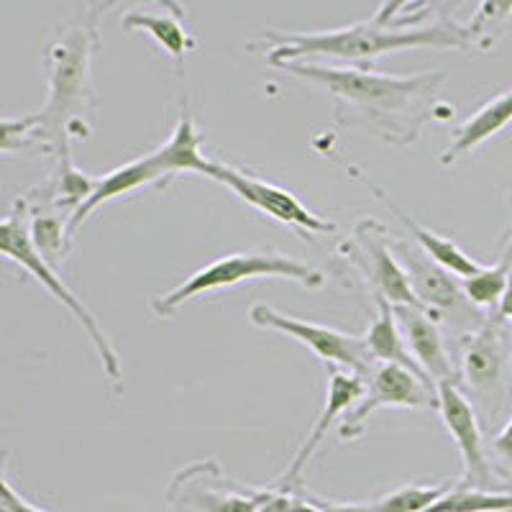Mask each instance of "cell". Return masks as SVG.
Segmentation results:
<instances>
[{
	"label": "cell",
	"instance_id": "f1b7e54d",
	"mask_svg": "<svg viewBox=\"0 0 512 512\" xmlns=\"http://www.w3.org/2000/svg\"><path fill=\"white\" fill-rule=\"evenodd\" d=\"M495 318H500L502 323H510V331H512V259H510V274H507L505 295H502L500 308H497Z\"/></svg>",
	"mask_w": 512,
	"mask_h": 512
},
{
	"label": "cell",
	"instance_id": "ba28073f",
	"mask_svg": "<svg viewBox=\"0 0 512 512\" xmlns=\"http://www.w3.org/2000/svg\"><path fill=\"white\" fill-rule=\"evenodd\" d=\"M341 251L354 264L356 272L364 277V282H369L374 300H384L392 308H397V305L423 308L410 290L408 274L397 262L395 251H392V236L382 223L372 221V218L361 221L351 233V239L341 244Z\"/></svg>",
	"mask_w": 512,
	"mask_h": 512
},
{
	"label": "cell",
	"instance_id": "d4e9b609",
	"mask_svg": "<svg viewBox=\"0 0 512 512\" xmlns=\"http://www.w3.org/2000/svg\"><path fill=\"white\" fill-rule=\"evenodd\" d=\"M507 274H510V259H502L495 267H482L477 274L461 280V290H464L469 305L477 310H489L500 305L507 287Z\"/></svg>",
	"mask_w": 512,
	"mask_h": 512
},
{
	"label": "cell",
	"instance_id": "603a6c76",
	"mask_svg": "<svg viewBox=\"0 0 512 512\" xmlns=\"http://www.w3.org/2000/svg\"><path fill=\"white\" fill-rule=\"evenodd\" d=\"M423 512H512V492L477 487H448L441 500Z\"/></svg>",
	"mask_w": 512,
	"mask_h": 512
},
{
	"label": "cell",
	"instance_id": "ac0fdd59",
	"mask_svg": "<svg viewBox=\"0 0 512 512\" xmlns=\"http://www.w3.org/2000/svg\"><path fill=\"white\" fill-rule=\"evenodd\" d=\"M159 167H162L164 185L180 175H203L208 177L210 159L203 154V136H200L195 118L190 113L187 95L180 100V118L167 141L159 149H154Z\"/></svg>",
	"mask_w": 512,
	"mask_h": 512
},
{
	"label": "cell",
	"instance_id": "484cf974",
	"mask_svg": "<svg viewBox=\"0 0 512 512\" xmlns=\"http://www.w3.org/2000/svg\"><path fill=\"white\" fill-rule=\"evenodd\" d=\"M448 492V484H408L395 492H387L379 500L367 502L369 512H423L441 500Z\"/></svg>",
	"mask_w": 512,
	"mask_h": 512
},
{
	"label": "cell",
	"instance_id": "f546056e",
	"mask_svg": "<svg viewBox=\"0 0 512 512\" xmlns=\"http://www.w3.org/2000/svg\"><path fill=\"white\" fill-rule=\"evenodd\" d=\"M505 259H512V236H510V244H507V251H505Z\"/></svg>",
	"mask_w": 512,
	"mask_h": 512
},
{
	"label": "cell",
	"instance_id": "9a60e30c",
	"mask_svg": "<svg viewBox=\"0 0 512 512\" xmlns=\"http://www.w3.org/2000/svg\"><path fill=\"white\" fill-rule=\"evenodd\" d=\"M392 310H395L397 326H400L402 338H405V344H408V351L413 354V359L418 361V367L423 369L425 377L431 379L433 387H438V384L443 382L459 384L456 367L446 349V341H443L438 320L423 308H405V305H397V308Z\"/></svg>",
	"mask_w": 512,
	"mask_h": 512
},
{
	"label": "cell",
	"instance_id": "4316f807",
	"mask_svg": "<svg viewBox=\"0 0 512 512\" xmlns=\"http://www.w3.org/2000/svg\"><path fill=\"white\" fill-rule=\"evenodd\" d=\"M0 512H47L41 507L31 505L29 500L18 495L16 489L11 487V482L6 479V474H0Z\"/></svg>",
	"mask_w": 512,
	"mask_h": 512
},
{
	"label": "cell",
	"instance_id": "44dd1931",
	"mask_svg": "<svg viewBox=\"0 0 512 512\" xmlns=\"http://www.w3.org/2000/svg\"><path fill=\"white\" fill-rule=\"evenodd\" d=\"M372 192H377V198L382 200V203L387 205L392 213H397V218L405 223V228L410 231V236H413L415 244L420 246V251H423V254L431 259V262H436L438 267L446 269L448 274H454L456 280H466V277H472V274H477L479 269H482V264H479L477 259H472V256L466 254L464 249H459L454 241L446 239V236H441V233L431 231V228L420 226V223H415L408 213H402L400 208H395V203H390V200L384 198L382 190L372 187Z\"/></svg>",
	"mask_w": 512,
	"mask_h": 512
},
{
	"label": "cell",
	"instance_id": "4dcf8cb0",
	"mask_svg": "<svg viewBox=\"0 0 512 512\" xmlns=\"http://www.w3.org/2000/svg\"><path fill=\"white\" fill-rule=\"evenodd\" d=\"M0 461H3V454H0ZM0 474H6V472H3V464H0Z\"/></svg>",
	"mask_w": 512,
	"mask_h": 512
},
{
	"label": "cell",
	"instance_id": "7402d4cb",
	"mask_svg": "<svg viewBox=\"0 0 512 512\" xmlns=\"http://www.w3.org/2000/svg\"><path fill=\"white\" fill-rule=\"evenodd\" d=\"M510 21H512V0H487V3H479L472 21L464 24L469 49H479V52L495 49L497 41L505 36Z\"/></svg>",
	"mask_w": 512,
	"mask_h": 512
},
{
	"label": "cell",
	"instance_id": "ffe728a7",
	"mask_svg": "<svg viewBox=\"0 0 512 512\" xmlns=\"http://www.w3.org/2000/svg\"><path fill=\"white\" fill-rule=\"evenodd\" d=\"M377 303V318L372 320V326L364 333V346H367L369 356H372L377 364H397V367L413 372L420 382L428 387V390L436 392V387L431 384V379L425 377L423 369L418 367V361L413 359V354L408 351V344L402 338L400 326H397L395 310L390 303L384 300H374Z\"/></svg>",
	"mask_w": 512,
	"mask_h": 512
},
{
	"label": "cell",
	"instance_id": "8fae6325",
	"mask_svg": "<svg viewBox=\"0 0 512 512\" xmlns=\"http://www.w3.org/2000/svg\"><path fill=\"white\" fill-rule=\"evenodd\" d=\"M210 180L221 182L223 187L236 195L239 200H244L246 205L256 208L264 216L274 218V221L285 223V226L295 228L297 233H313V236H323V233L336 231V223L320 218L318 213L305 208L300 200L292 195L290 190H282V187L272 185V182L259 180L251 172H244V169H236L226 162H218V159H210L208 169Z\"/></svg>",
	"mask_w": 512,
	"mask_h": 512
},
{
	"label": "cell",
	"instance_id": "cb8c5ba5",
	"mask_svg": "<svg viewBox=\"0 0 512 512\" xmlns=\"http://www.w3.org/2000/svg\"><path fill=\"white\" fill-rule=\"evenodd\" d=\"M0 154L8 157H36V154H49L52 149L39 134V116L21 118H0Z\"/></svg>",
	"mask_w": 512,
	"mask_h": 512
},
{
	"label": "cell",
	"instance_id": "7c38bea8",
	"mask_svg": "<svg viewBox=\"0 0 512 512\" xmlns=\"http://www.w3.org/2000/svg\"><path fill=\"white\" fill-rule=\"evenodd\" d=\"M384 408H436V392L428 390L413 372L397 364H377L364 379V395L338 425V436L356 441L367 428V420Z\"/></svg>",
	"mask_w": 512,
	"mask_h": 512
},
{
	"label": "cell",
	"instance_id": "5b68a950",
	"mask_svg": "<svg viewBox=\"0 0 512 512\" xmlns=\"http://www.w3.org/2000/svg\"><path fill=\"white\" fill-rule=\"evenodd\" d=\"M0 256H3L6 262L24 269L26 274H31V277H34V280L39 282V285L44 287V290H47L59 305H64V308L70 310V315L80 323L82 331L88 333L90 344H93L95 354H98L105 377L116 384V390H121L123 369H121V359H118L116 349H113L111 344V338H108V333L103 331V326L98 323L93 310L82 303L80 297H77L70 287L64 285V280L59 277L57 269L49 267L47 259L36 251L29 233V216H26V208L24 203H21V198L13 200L11 213H8L6 218H0Z\"/></svg>",
	"mask_w": 512,
	"mask_h": 512
},
{
	"label": "cell",
	"instance_id": "5bb4252c",
	"mask_svg": "<svg viewBox=\"0 0 512 512\" xmlns=\"http://www.w3.org/2000/svg\"><path fill=\"white\" fill-rule=\"evenodd\" d=\"M364 395V379L356 377V374L344 372V369L328 367V392L326 402H323V410H320L318 420L310 428L308 438L303 441L300 451L292 456L290 466L285 469L277 482H274V489H285V492H300L303 489V474L308 469V464L313 461L315 451L320 448V443L326 441L328 431L333 428L338 418H344L356 402Z\"/></svg>",
	"mask_w": 512,
	"mask_h": 512
},
{
	"label": "cell",
	"instance_id": "8992f818",
	"mask_svg": "<svg viewBox=\"0 0 512 512\" xmlns=\"http://www.w3.org/2000/svg\"><path fill=\"white\" fill-rule=\"evenodd\" d=\"M510 372V344H507L505 323L500 318H487L477 331L464 333L459 341V387L472 392L479 402V413L487 423L497 418L505 408V400H512Z\"/></svg>",
	"mask_w": 512,
	"mask_h": 512
},
{
	"label": "cell",
	"instance_id": "2e32d148",
	"mask_svg": "<svg viewBox=\"0 0 512 512\" xmlns=\"http://www.w3.org/2000/svg\"><path fill=\"white\" fill-rule=\"evenodd\" d=\"M146 185L164 187L162 167H159L154 152L144 154V157L134 159V162L121 164V167H116L113 172H108V175L95 177V187H93V192L88 195V200H85V203H82L80 208L72 213L70 226H67L70 239H75L77 228L88 221L95 210L103 208L105 203H113V200L123 198V195H128V192L141 190V187H146Z\"/></svg>",
	"mask_w": 512,
	"mask_h": 512
},
{
	"label": "cell",
	"instance_id": "7a4b0ae2",
	"mask_svg": "<svg viewBox=\"0 0 512 512\" xmlns=\"http://www.w3.org/2000/svg\"><path fill=\"white\" fill-rule=\"evenodd\" d=\"M290 75L328 90L336 100V121L341 126H367L379 139L395 146H410L420 131L436 121L446 75H384L372 67H328L320 62H290Z\"/></svg>",
	"mask_w": 512,
	"mask_h": 512
},
{
	"label": "cell",
	"instance_id": "d6986e66",
	"mask_svg": "<svg viewBox=\"0 0 512 512\" xmlns=\"http://www.w3.org/2000/svg\"><path fill=\"white\" fill-rule=\"evenodd\" d=\"M512 123V88L505 90L502 95L484 103L472 118H466L459 128H454V136L448 141V146L441 154V164H454L461 157L472 154L474 149L484 144V141L495 139Z\"/></svg>",
	"mask_w": 512,
	"mask_h": 512
},
{
	"label": "cell",
	"instance_id": "277c9868",
	"mask_svg": "<svg viewBox=\"0 0 512 512\" xmlns=\"http://www.w3.org/2000/svg\"><path fill=\"white\" fill-rule=\"evenodd\" d=\"M249 280H292L297 285L308 287V290H318V287H323L326 277L310 264L297 262L282 251H236V254L221 256L216 262L205 264L175 290L154 297L149 310L157 318H172L182 305L205 295V292L236 287Z\"/></svg>",
	"mask_w": 512,
	"mask_h": 512
},
{
	"label": "cell",
	"instance_id": "30bf717a",
	"mask_svg": "<svg viewBox=\"0 0 512 512\" xmlns=\"http://www.w3.org/2000/svg\"><path fill=\"white\" fill-rule=\"evenodd\" d=\"M262 489H251L223 474L216 459L182 466L167 487V502L182 512H256Z\"/></svg>",
	"mask_w": 512,
	"mask_h": 512
},
{
	"label": "cell",
	"instance_id": "83f0119b",
	"mask_svg": "<svg viewBox=\"0 0 512 512\" xmlns=\"http://www.w3.org/2000/svg\"><path fill=\"white\" fill-rule=\"evenodd\" d=\"M492 446H495V454L500 456V459L512 469V413H510V418H507L505 428H502V431L495 436Z\"/></svg>",
	"mask_w": 512,
	"mask_h": 512
},
{
	"label": "cell",
	"instance_id": "52a82bcc",
	"mask_svg": "<svg viewBox=\"0 0 512 512\" xmlns=\"http://www.w3.org/2000/svg\"><path fill=\"white\" fill-rule=\"evenodd\" d=\"M392 251H395L397 262L402 264L405 274H408L410 290L418 297V303L438 323H451L454 328L459 323L464 333H472L482 326V315H479L477 308L469 305L464 290H461V282L456 280L454 274H448L446 269L431 262L423 251L410 246L408 241L392 239Z\"/></svg>",
	"mask_w": 512,
	"mask_h": 512
},
{
	"label": "cell",
	"instance_id": "4fadbf2b",
	"mask_svg": "<svg viewBox=\"0 0 512 512\" xmlns=\"http://www.w3.org/2000/svg\"><path fill=\"white\" fill-rule=\"evenodd\" d=\"M436 408L448 436L454 438L461 454V464H464L461 484L477 489H495V472L487 461L482 425H479V413L474 410L472 400L464 395L459 384L443 382L436 387Z\"/></svg>",
	"mask_w": 512,
	"mask_h": 512
},
{
	"label": "cell",
	"instance_id": "3957f363",
	"mask_svg": "<svg viewBox=\"0 0 512 512\" xmlns=\"http://www.w3.org/2000/svg\"><path fill=\"white\" fill-rule=\"evenodd\" d=\"M111 3H95L44 49L47 103L39 116V134L52 157L70 152L72 141H88L95 118L93 62L100 49V18Z\"/></svg>",
	"mask_w": 512,
	"mask_h": 512
},
{
	"label": "cell",
	"instance_id": "6da1fadb",
	"mask_svg": "<svg viewBox=\"0 0 512 512\" xmlns=\"http://www.w3.org/2000/svg\"><path fill=\"white\" fill-rule=\"evenodd\" d=\"M431 3H384L372 18L359 24L341 26L313 34H285L264 31L259 39L246 41L249 52H267V62L285 67L290 62L341 59L354 67H369L384 54H400L408 49H469L464 24H456L446 11L436 24H425Z\"/></svg>",
	"mask_w": 512,
	"mask_h": 512
},
{
	"label": "cell",
	"instance_id": "e0dca14e",
	"mask_svg": "<svg viewBox=\"0 0 512 512\" xmlns=\"http://www.w3.org/2000/svg\"><path fill=\"white\" fill-rule=\"evenodd\" d=\"M185 13H182L180 3H162V11H128L123 16L121 26L126 34H149L159 47L164 49L172 62H175L180 77H185V57L190 52H195L198 47V39L187 31L185 26Z\"/></svg>",
	"mask_w": 512,
	"mask_h": 512
},
{
	"label": "cell",
	"instance_id": "9c48e42d",
	"mask_svg": "<svg viewBox=\"0 0 512 512\" xmlns=\"http://www.w3.org/2000/svg\"><path fill=\"white\" fill-rule=\"evenodd\" d=\"M249 318L256 328L285 333V336L295 338L297 344L308 346L326 367L349 369V374H356L361 379H367L372 372L374 359L369 356L361 336H351V333L336 331V328L292 318V315L280 313L269 305H254L249 310Z\"/></svg>",
	"mask_w": 512,
	"mask_h": 512
}]
</instances>
